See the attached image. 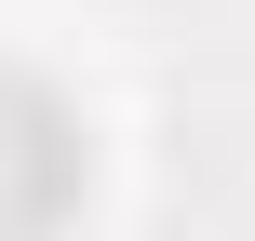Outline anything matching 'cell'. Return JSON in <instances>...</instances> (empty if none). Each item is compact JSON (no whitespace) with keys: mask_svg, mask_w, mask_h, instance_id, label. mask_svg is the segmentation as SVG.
Segmentation results:
<instances>
[{"mask_svg":"<svg viewBox=\"0 0 255 241\" xmlns=\"http://www.w3.org/2000/svg\"><path fill=\"white\" fill-rule=\"evenodd\" d=\"M67 201H81V134H67V107L27 94V80H0V241H40Z\"/></svg>","mask_w":255,"mask_h":241,"instance_id":"1","label":"cell"}]
</instances>
